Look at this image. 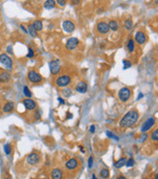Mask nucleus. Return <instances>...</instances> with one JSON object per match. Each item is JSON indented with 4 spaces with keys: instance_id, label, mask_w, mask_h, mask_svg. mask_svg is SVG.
<instances>
[{
    "instance_id": "f257e3e1",
    "label": "nucleus",
    "mask_w": 158,
    "mask_h": 179,
    "mask_svg": "<svg viewBox=\"0 0 158 179\" xmlns=\"http://www.w3.org/2000/svg\"><path fill=\"white\" fill-rule=\"evenodd\" d=\"M140 118V114L137 110H130L124 115V117L120 120V125L121 127H131L137 124L138 120Z\"/></svg>"
},
{
    "instance_id": "f03ea898",
    "label": "nucleus",
    "mask_w": 158,
    "mask_h": 179,
    "mask_svg": "<svg viewBox=\"0 0 158 179\" xmlns=\"http://www.w3.org/2000/svg\"><path fill=\"white\" fill-rule=\"evenodd\" d=\"M71 83V78L69 75H62L56 79V85L61 88H65Z\"/></svg>"
},
{
    "instance_id": "7ed1b4c3",
    "label": "nucleus",
    "mask_w": 158,
    "mask_h": 179,
    "mask_svg": "<svg viewBox=\"0 0 158 179\" xmlns=\"http://www.w3.org/2000/svg\"><path fill=\"white\" fill-rule=\"evenodd\" d=\"M0 62L2 65H4L5 68L11 70L13 68V60L7 54H1L0 55Z\"/></svg>"
},
{
    "instance_id": "20e7f679",
    "label": "nucleus",
    "mask_w": 158,
    "mask_h": 179,
    "mask_svg": "<svg viewBox=\"0 0 158 179\" xmlns=\"http://www.w3.org/2000/svg\"><path fill=\"white\" fill-rule=\"evenodd\" d=\"M27 78L32 84H38L42 82V76L35 70H30L27 74Z\"/></svg>"
},
{
    "instance_id": "39448f33",
    "label": "nucleus",
    "mask_w": 158,
    "mask_h": 179,
    "mask_svg": "<svg viewBox=\"0 0 158 179\" xmlns=\"http://www.w3.org/2000/svg\"><path fill=\"white\" fill-rule=\"evenodd\" d=\"M49 66H50V71L53 75H58L61 72V69H62L61 63L58 60H51L49 62Z\"/></svg>"
},
{
    "instance_id": "423d86ee",
    "label": "nucleus",
    "mask_w": 158,
    "mask_h": 179,
    "mask_svg": "<svg viewBox=\"0 0 158 179\" xmlns=\"http://www.w3.org/2000/svg\"><path fill=\"white\" fill-rule=\"evenodd\" d=\"M25 162L29 165H36L40 162V156L37 153H31L25 158Z\"/></svg>"
},
{
    "instance_id": "0eeeda50",
    "label": "nucleus",
    "mask_w": 158,
    "mask_h": 179,
    "mask_svg": "<svg viewBox=\"0 0 158 179\" xmlns=\"http://www.w3.org/2000/svg\"><path fill=\"white\" fill-rule=\"evenodd\" d=\"M131 91L128 88H122L118 92V98L122 102H126L129 100L130 96H131Z\"/></svg>"
},
{
    "instance_id": "6e6552de",
    "label": "nucleus",
    "mask_w": 158,
    "mask_h": 179,
    "mask_svg": "<svg viewBox=\"0 0 158 179\" xmlns=\"http://www.w3.org/2000/svg\"><path fill=\"white\" fill-rule=\"evenodd\" d=\"M155 122H156V120H155L154 117H150V118H148L146 122L144 123V125H142V127H141V132H146L147 130H149L152 127L154 126V125H155Z\"/></svg>"
},
{
    "instance_id": "1a4fd4ad",
    "label": "nucleus",
    "mask_w": 158,
    "mask_h": 179,
    "mask_svg": "<svg viewBox=\"0 0 158 179\" xmlns=\"http://www.w3.org/2000/svg\"><path fill=\"white\" fill-rule=\"evenodd\" d=\"M79 45V40L75 37H71L67 41V44H65V48L69 51L74 50L75 48H77V46Z\"/></svg>"
},
{
    "instance_id": "9d476101",
    "label": "nucleus",
    "mask_w": 158,
    "mask_h": 179,
    "mask_svg": "<svg viewBox=\"0 0 158 179\" xmlns=\"http://www.w3.org/2000/svg\"><path fill=\"white\" fill-rule=\"evenodd\" d=\"M135 41L140 45H142L146 43V33L142 32V31H138L136 34H135Z\"/></svg>"
},
{
    "instance_id": "9b49d317",
    "label": "nucleus",
    "mask_w": 158,
    "mask_h": 179,
    "mask_svg": "<svg viewBox=\"0 0 158 179\" xmlns=\"http://www.w3.org/2000/svg\"><path fill=\"white\" fill-rule=\"evenodd\" d=\"M97 30H98L100 33H101V34H106V33H108V31H109L108 24L104 22H99V24H97Z\"/></svg>"
},
{
    "instance_id": "f8f14e48",
    "label": "nucleus",
    "mask_w": 158,
    "mask_h": 179,
    "mask_svg": "<svg viewBox=\"0 0 158 179\" xmlns=\"http://www.w3.org/2000/svg\"><path fill=\"white\" fill-rule=\"evenodd\" d=\"M63 30L67 33L74 31V29H75L74 24H73L72 22H70V20H65L63 24Z\"/></svg>"
},
{
    "instance_id": "ddd939ff",
    "label": "nucleus",
    "mask_w": 158,
    "mask_h": 179,
    "mask_svg": "<svg viewBox=\"0 0 158 179\" xmlns=\"http://www.w3.org/2000/svg\"><path fill=\"white\" fill-rule=\"evenodd\" d=\"M77 167H78V161L75 158H71L65 163V167H67V170H74Z\"/></svg>"
},
{
    "instance_id": "4468645a",
    "label": "nucleus",
    "mask_w": 158,
    "mask_h": 179,
    "mask_svg": "<svg viewBox=\"0 0 158 179\" xmlns=\"http://www.w3.org/2000/svg\"><path fill=\"white\" fill-rule=\"evenodd\" d=\"M75 91L79 94H85L88 91V86L84 81H80L75 87Z\"/></svg>"
},
{
    "instance_id": "2eb2a0df",
    "label": "nucleus",
    "mask_w": 158,
    "mask_h": 179,
    "mask_svg": "<svg viewBox=\"0 0 158 179\" xmlns=\"http://www.w3.org/2000/svg\"><path fill=\"white\" fill-rule=\"evenodd\" d=\"M24 105L27 110L31 111V110H34L36 108V102L34 100H32L31 98H27L24 100Z\"/></svg>"
},
{
    "instance_id": "dca6fc26",
    "label": "nucleus",
    "mask_w": 158,
    "mask_h": 179,
    "mask_svg": "<svg viewBox=\"0 0 158 179\" xmlns=\"http://www.w3.org/2000/svg\"><path fill=\"white\" fill-rule=\"evenodd\" d=\"M51 176H52V179H63V172L60 168H55V170H53L52 173H51Z\"/></svg>"
},
{
    "instance_id": "f3484780",
    "label": "nucleus",
    "mask_w": 158,
    "mask_h": 179,
    "mask_svg": "<svg viewBox=\"0 0 158 179\" xmlns=\"http://www.w3.org/2000/svg\"><path fill=\"white\" fill-rule=\"evenodd\" d=\"M14 107H15L14 102L8 101V102H6V103L4 104V106H3V107H2V111H3L4 113H9V112L13 111Z\"/></svg>"
},
{
    "instance_id": "a211bd4d",
    "label": "nucleus",
    "mask_w": 158,
    "mask_h": 179,
    "mask_svg": "<svg viewBox=\"0 0 158 179\" xmlns=\"http://www.w3.org/2000/svg\"><path fill=\"white\" fill-rule=\"evenodd\" d=\"M10 79H11V75L9 72H6V71L0 72V82L1 83H7L10 81Z\"/></svg>"
},
{
    "instance_id": "6ab92c4d",
    "label": "nucleus",
    "mask_w": 158,
    "mask_h": 179,
    "mask_svg": "<svg viewBox=\"0 0 158 179\" xmlns=\"http://www.w3.org/2000/svg\"><path fill=\"white\" fill-rule=\"evenodd\" d=\"M108 27H109V30H112V31H117V30L119 29V24L116 22V20H110V22H108Z\"/></svg>"
},
{
    "instance_id": "aec40b11",
    "label": "nucleus",
    "mask_w": 158,
    "mask_h": 179,
    "mask_svg": "<svg viewBox=\"0 0 158 179\" xmlns=\"http://www.w3.org/2000/svg\"><path fill=\"white\" fill-rule=\"evenodd\" d=\"M127 162V158H121L120 160H118L117 162H115L113 163V165H114V167H116V168H121L122 167H124L125 165V163H126Z\"/></svg>"
},
{
    "instance_id": "412c9836",
    "label": "nucleus",
    "mask_w": 158,
    "mask_h": 179,
    "mask_svg": "<svg viewBox=\"0 0 158 179\" xmlns=\"http://www.w3.org/2000/svg\"><path fill=\"white\" fill-rule=\"evenodd\" d=\"M56 6V1L55 0H47V1L44 3V8L47 10H51L54 9Z\"/></svg>"
},
{
    "instance_id": "4be33fe9",
    "label": "nucleus",
    "mask_w": 158,
    "mask_h": 179,
    "mask_svg": "<svg viewBox=\"0 0 158 179\" xmlns=\"http://www.w3.org/2000/svg\"><path fill=\"white\" fill-rule=\"evenodd\" d=\"M32 26L34 27L35 29H36V31H40V30H42L43 28V24H42V22L41 20H34L33 24H32Z\"/></svg>"
},
{
    "instance_id": "5701e85b",
    "label": "nucleus",
    "mask_w": 158,
    "mask_h": 179,
    "mask_svg": "<svg viewBox=\"0 0 158 179\" xmlns=\"http://www.w3.org/2000/svg\"><path fill=\"white\" fill-rule=\"evenodd\" d=\"M27 32L29 33V35L31 37H36L37 36V31H36V29L32 26V24H29V26H27Z\"/></svg>"
},
{
    "instance_id": "b1692460",
    "label": "nucleus",
    "mask_w": 158,
    "mask_h": 179,
    "mask_svg": "<svg viewBox=\"0 0 158 179\" xmlns=\"http://www.w3.org/2000/svg\"><path fill=\"white\" fill-rule=\"evenodd\" d=\"M62 94L63 98H69V96H71V94H72V92H71V90L69 88H65L63 90Z\"/></svg>"
},
{
    "instance_id": "393cba45",
    "label": "nucleus",
    "mask_w": 158,
    "mask_h": 179,
    "mask_svg": "<svg viewBox=\"0 0 158 179\" xmlns=\"http://www.w3.org/2000/svg\"><path fill=\"white\" fill-rule=\"evenodd\" d=\"M100 175H101V178H104V179L108 178V177H109V170H106V168H104V170H101Z\"/></svg>"
},
{
    "instance_id": "a878e982",
    "label": "nucleus",
    "mask_w": 158,
    "mask_h": 179,
    "mask_svg": "<svg viewBox=\"0 0 158 179\" xmlns=\"http://www.w3.org/2000/svg\"><path fill=\"white\" fill-rule=\"evenodd\" d=\"M124 27L126 28L127 30L131 29L132 27H133V20H126L124 22Z\"/></svg>"
},
{
    "instance_id": "bb28decb",
    "label": "nucleus",
    "mask_w": 158,
    "mask_h": 179,
    "mask_svg": "<svg viewBox=\"0 0 158 179\" xmlns=\"http://www.w3.org/2000/svg\"><path fill=\"white\" fill-rule=\"evenodd\" d=\"M127 48H128V51L130 53L134 52L135 50V43H134V40L130 39L129 42H128V45H127Z\"/></svg>"
},
{
    "instance_id": "cd10ccee",
    "label": "nucleus",
    "mask_w": 158,
    "mask_h": 179,
    "mask_svg": "<svg viewBox=\"0 0 158 179\" xmlns=\"http://www.w3.org/2000/svg\"><path fill=\"white\" fill-rule=\"evenodd\" d=\"M150 138H151L152 141L157 142L158 141V130H154L153 132L150 135Z\"/></svg>"
},
{
    "instance_id": "c85d7f7f",
    "label": "nucleus",
    "mask_w": 158,
    "mask_h": 179,
    "mask_svg": "<svg viewBox=\"0 0 158 179\" xmlns=\"http://www.w3.org/2000/svg\"><path fill=\"white\" fill-rule=\"evenodd\" d=\"M22 91H24V94L25 96H27V98H31V92L29 91V87L27 86H25L24 87V90H22Z\"/></svg>"
},
{
    "instance_id": "c756f323",
    "label": "nucleus",
    "mask_w": 158,
    "mask_h": 179,
    "mask_svg": "<svg viewBox=\"0 0 158 179\" xmlns=\"http://www.w3.org/2000/svg\"><path fill=\"white\" fill-rule=\"evenodd\" d=\"M4 152L6 155H10L12 152V147H11V144H9V143H7V144L4 145Z\"/></svg>"
},
{
    "instance_id": "7c9ffc66",
    "label": "nucleus",
    "mask_w": 158,
    "mask_h": 179,
    "mask_svg": "<svg viewBox=\"0 0 158 179\" xmlns=\"http://www.w3.org/2000/svg\"><path fill=\"white\" fill-rule=\"evenodd\" d=\"M106 134L108 135V136L109 137V138H114L115 140H119L118 137H117L116 135H114V134H112V132H110V130H106Z\"/></svg>"
},
{
    "instance_id": "2f4dec72",
    "label": "nucleus",
    "mask_w": 158,
    "mask_h": 179,
    "mask_svg": "<svg viewBox=\"0 0 158 179\" xmlns=\"http://www.w3.org/2000/svg\"><path fill=\"white\" fill-rule=\"evenodd\" d=\"M135 165V161L133 159H127V162L125 163V165H126L127 167H132L133 165Z\"/></svg>"
},
{
    "instance_id": "473e14b6",
    "label": "nucleus",
    "mask_w": 158,
    "mask_h": 179,
    "mask_svg": "<svg viewBox=\"0 0 158 179\" xmlns=\"http://www.w3.org/2000/svg\"><path fill=\"white\" fill-rule=\"evenodd\" d=\"M123 64H124V66H123V69H128V68H130L132 66V63L130 62V60H123Z\"/></svg>"
},
{
    "instance_id": "72a5a7b5",
    "label": "nucleus",
    "mask_w": 158,
    "mask_h": 179,
    "mask_svg": "<svg viewBox=\"0 0 158 179\" xmlns=\"http://www.w3.org/2000/svg\"><path fill=\"white\" fill-rule=\"evenodd\" d=\"M34 57V51L31 49V48H29V53H27V58H31Z\"/></svg>"
},
{
    "instance_id": "f704fd0d",
    "label": "nucleus",
    "mask_w": 158,
    "mask_h": 179,
    "mask_svg": "<svg viewBox=\"0 0 158 179\" xmlns=\"http://www.w3.org/2000/svg\"><path fill=\"white\" fill-rule=\"evenodd\" d=\"M56 4H59L60 6L65 7V4H67V0H57V3Z\"/></svg>"
},
{
    "instance_id": "c9c22d12",
    "label": "nucleus",
    "mask_w": 158,
    "mask_h": 179,
    "mask_svg": "<svg viewBox=\"0 0 158 179\" xmlns=\"http://www.w3.org/2000/svg\"><path fill=\"white\" fill-rule=\"evenodd\" d=\"M146 138H147V134H142V135H141V137H140V138H139V141H140V142H142V143H144V142L146 140Z\"/></svg>"
},
{
    "instance_id": "e433bc0d",
    "label": "nucleus",
    "mask_w": 158,
    "mask_h": 179,
    "mask_svg": "<svg viewBox=\"0 0 158 179\" xmlns=\"http://www.w3.org/2000/svg\"><path fill=\"white\" fill-rule=\"evenodd\" d=\"M93 163H94L93 158L90 157V158H89V160H88V167H90V168L93 167Z\"/></svg>"
},
{
    "instance_id": "4c0bfd02",
    "label": "nucleus",
    "mask_w": 158,
    "mask_h": 179,
    "mask_svg": "<svg viewBox=\"0 0 158 179\" xmlns=\"http://www.w3.org/2000/svg\"><path fill=\"white\" fill-rule=\"evenodd\" d=\"M40 117H41V111H38V112H35V115H34V118L38 120V119H40Z\"/></svg>"
},
{
    "instance_id": "58836bf2",
    "label": "nucleus",
    "mask_w": 158,
    "mask_h": 179,
    "mask_svg": "<svg viewBox=\"0 0 158 179\" xmlns=\"http://www.w3.org/2000/svg\"><path fill=\"white\" fill-rule=\"evenodd\" d=\"M95 129H96V127L94 126V125H92V126L90 127V132L94 134V132H95Z\"/></svg>"
},
{
    "instance_id": "ea45409f",
    "label": "nucleus",
    "mask_w": 158,
    "mask_h": 179,
    "mask_svg": "<svg viewBox=\"0 0 158 179\" xmlns=\"http://www.w3.org/2000/svg\"><path fill=\"white\" fill-rule=\"evenodd\" d=\"M79 2H80V0H71V4L72 5H77L79 4Z\"/></svg>"
},
{
    "instance_id": "a19ab883",
    "label": "nucleus",
    "mask_w": 158,
    "mask_h": 179,
    "mask_svg": "<svg viewBox=\"0 0 158 179\" xmlns=\"http://www.w3.org/2000/svg\"><path fill=\"white\" fill-rule=\"evenodd\" d=\"M58 101L60 102L61 104H65V100H63V99L62 98H58Z\"/></svg>"
},
{
    "instance_id": "79ce46f5",
    "label": "nucleus",
    "mask_w": 158,
    "mask_h": 179,
    "mask_svg": "<svg viewBox=\"0 0 158 179\" xmlns=\"http://www.w3.org/2000/svg\"><path fill=\"white\" fill-rule=\"evenodd\" d=\"M142 98H144V94L142 93H140V94H139V96H138V100H140V99H142Z\"/></svg>"
},
{
    "instance_id": "37998d69",
    "label": "nucleus",
    "mask_w": 158,
    "mask_h": 179,
    "mask_svg": "<svg viewBox=\"0 0 158 179\" xmlns=\"http://www.w3.org/2000/svg\"><path fill=\"white\" fill-rule=\"evenodd\" d=\"M7 50H8V51H7V52H8L9 54H12V53H13V51H12V47H11V46H9V47L7 48Z\"/></svg>"
},
{
    "instance_id": "c03bdc74",
    "label": "nucleus",
    "mask_w": 158,
    "mask_h": 179,
    "mask_svg": "<svg viewBox=\"0 0 158 179\" xmlns=\"http://www.w3.org/2000/svg\"><path fill=\"white\" fill-rule=\"evenodd\" d=\"M21 28H22V30H24V32H25V33H27V29H25V26H24V25H21Z\"/></svg>"
},
{
    "instance_id": "a18cd8bd",
    "label": "nucleus",
    "mask_w": 158,
    "mask_h": 179,
    "mask_svg": "<svg viewBox=\"0 0 158 179\" xmlns=\"http://www.w3.org/2000/svg\"><path fill=\"white\" fill-rule=\"evenodd\" d=\"M79 149L81 150V152H82V153H85V150H84V148L82 146H79Z\"/></svg>"
},
{
    "instance_id": "49530a36",
    "label": "nucleus",
    "mask_w": 158,
    "mask_h": 179,
    "mask_svg": "<svg viewBox=\"0 0 158 179\" xmlns=\"http://www.w3.org/2000/svg\"><path fill=\"white\" fill-rule=\"evenodd\" d=\"M92 179H97V177H96V175H95V174L92 175Z\"/></svg>"
},
{
    "instance_id": "de8ad7c7",
    "label": "nucleus",
    "mask_w": 158,
    "mask_h": 179,
    "mask_svg": "<svg viewBox=\"0 0 158 179\" xmlns=\"http://www.w3.org/2000/svg\"><path fill=\"white\" fill-rule=\"evenodd\" d=\"M118 179H126V178H125L124 176H120V177H119Z\"/></svg>"
},
{
    "instance_id": "09e8293b",
    "label": "nucleus",
    "mask_w": 158,
    "mask_h": 179,
    "mask_svg": "<svg viewBox=\"0 0 158 179\" xmlns=\"http://www.w3.org/2000/svg\"><path fill=\"white\" fill-rule=\"evenodd\" d=\"M155 179H158V174L155 175Z\"/></svg>"
},
{
    "instance_id": "8fccbe9b",
    "label": "nucleus",
    "mask_w": 158,
    "mask_h": 179,
    "mask_svg": "<svg viewBox=\"0 0 158 179\" xmlns=\"http://www.w3.org/2000/svg\"><path fill=\"white\" fill-rule=\"evenodd\" d=\"M5 179H8V178H5Z\"/></svg>"
}]
</instances>
